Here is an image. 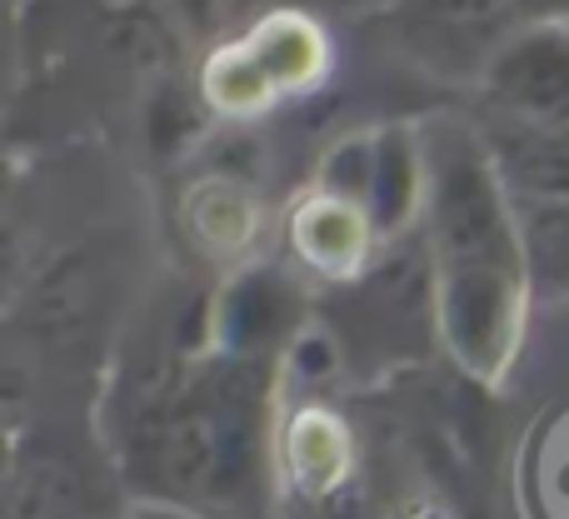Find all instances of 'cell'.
I'll use <instances>...</instances> for the list:
<instances>
[{
	"label": "cell",
	"mask_w": 569,
	"mask_h": 519,
	"mask_svg": "<svg viewBox=\"0 0 569 519\" xmlns=\"http://www.w3.org/2000/svg\"><path fill=\"white\" fill-rule=\"evenodd\" d=\"M490 96L545 130L569 126V30L545 26L490 60Z\"/></svg>",
	"instance_id": "cell-1"
},
{
	"label": "cell",
	"mask_w": 569,
	"mask_h": 519,
	"mask_svg": "<svg viewBox=\"0 0 569 519\" xmlns=\"http://www.w3.org/2000/svg\"><path fill=\"white\" fill-rule=\"evenodd\" d=\"M510 0H410V30L435 56H475L500 30Z\"/></svg>",
	"instance_id": "cell-2"
},
{
	"label": "cell",
	"mask_w": 569,
	"mask_h": 519,
	"mask_svg": "<svg viewBox=\"0 0 569 519\" xmlns=\"http://www.w3.org/2000/svg\"><path fill=\"white\" fill-rule=\"evenodd\" d=\"M510 10H525V16L555 20V16H569V0H510Z\"/></svg>",
	"instance_id": "cell-3"
},
{
	"label": "cell",
	"mask_w": 569,
	"mask_h": 519,
	"mask_svg": "<svg viewBox=\"0 0 569 519\" xmlns=\"http://www.w3.org/2000/svg\"><path fill=\"white\" fill-rule=\"evenodd\" d=\"M170 6H176L180 16L190 20V26H210V20H216V6H220V0H170Z\"/></svg>",
	"instance_id": "cell-4"
}]
</instances>
